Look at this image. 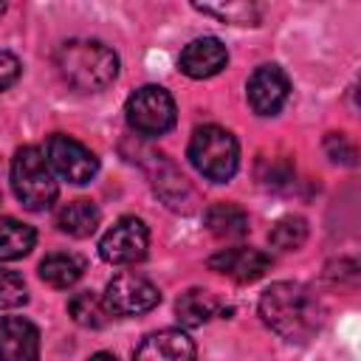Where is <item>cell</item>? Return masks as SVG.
Masks as SVG:
<instances>
[{
  "instance_id": "44dd1931",
  "label": "cell",
  "mask_w": 361,
  "mask_h": 361,
  "mask_svg": "<svg viewBox=\"0 0 361 361\" xmlns=\"http://www.w3.org/2000/svg\"><path fill=\"white\" fill-rule=\"evenodd\" d=\"M271 245L279 248V251H296L305 240H307V223L302 217H282L271 234H268Z\"/></svg>"
},
{
  "instance_id": "603a6c76",
  "label": "cell",
  "mask_w": 361,
  "mask_h": 361,
  "mask_svg": "<svg viewBox=\"0 0 361 361\" xmlns=\"http://www.w3.org/2000/svg\"><path fill=\"white\" fill-rule=\"evenodd\" d=\"M28 302L25 282L17 271L0 268V307H20Z\"/></svg>"
},
{
  "instance_id": "9a60e30c",
  "label": "cell",
  "mask_w": 361,
  "mask_h": 361,
  "mask_svg": "<svg viewBox=\"0 0 361 361\" xmlns=\"http://www.w3.org/2000/svg\"><path fill=\"white\" fill-rule=\"evenodd\" d=\"M99 220H102V214H99L96 203H90L85 197L71 200V203H65L56 212V228L62 234H71V237H79V240L82 237H90L96 231Z\"/></svg>"
},
{
  "instance_id": "e0dca14e",
  "label": "cell",
  "mask_w": 361,
  "mask_h": 361,
  "mask_svg": "<svg viewBox=\"0 0 361 361\" xmlns=\"http://www.w3.org/2000/svg\"><path fill=\"white\" fill-rule=\"evenodd\" d=\"M206 228L217 240H240L248 234V214L237 203H214L206 212Z\"/></svg>"
},
{
  "instance_id": "5bb4252c",
  "label": "cell",
  "mask_w": 361,
  "mask_h": 361,
  "mask_svg": "<svg viewBox=\"0 0 361 361\" xmlns=\"http://www.w3.org/2000/svg\"><path fill=\"white\" fill-rule=\"evenodd\" d=\"M152 158H155V166H158V175H152L155 192L164 197L166 206H172V209H178V212H189V209H192L189 203L195 200V192L189 189L186 178H183L164 155H152Z\"/></svg>"
},
{
  "instance_id": "4fadbf2b",
  "label": "cell",
  "mask_w": 361,
  "mask_h": 361,
  "mask_svg": "<svg viewBox=\"0 0 361 361\" xmlns=\"http://www.w3.org/2000/svg\"><path fill=\"white\" fill-rule=\"evenodd\" d=\"M133 361H195V341L183 330H158L138 344Z\"/></svg>"
},
{
  "instance_id": "30bf717a",
  "label": "cell",
  "mask_w": 361,
  "mask_h": 361,
  "mask_svg": "<svg viewBox=\"0 0 361 361\" xmlns=\"http://www.w3.org/2000/svg\"><path fill=\"white\" fill-rule=\"evenodd\" d=\"M209 268L234 279V282H257L259 276H265V271L271 268V257L259 248H223L209 259Z\"/></svg>"
},
{
  "instance_id": "ffe728a7",
  "label": "cell",
  "mask_w": 361,
  "mask_h": 361,
  "mask_svg": "<svg viewBox=\"0 0 361 361\" xmlns=\"http://www.w3.org/2000/svg\"><path fill=\"white\" fill-rule=\"evenodd\" d=\"M68 313L73 316L76 324H82V327H93V330H96V327H104L107 319H110L104 302H102L96 293H90V290H79V293H73V296L68 299Z\"/></svg>"
},
{
  "instance_id": "2e32d148",
  "label": "cell",
  "mask_w": 361,
  "mask_h": 361,
  "mask_svg": "<svg viewBox=\"0 0 361 361\" xmlns=\"http://www.w3.org/2000/svg\"><path fill=\"white\" fill-rule=\"evenodd\" d=\"M220 310V302L212 290H203V288H189L186 293H180V299L175 302V313H178V322L183 327H200L206 324L214 313Z\"/></svg>"
},
{
  "instance_id": "7c38bea8",
  "label": "cell",
  "mask_w": 361,
  "mask_h": 361,
  "mask_svg": "<svg viewBox=\"0 0 361 361\" xmlns=\"http://www.w3.org/2000/svg\"><path fill=\"white\" fill-rule=\"evenodd\" d=\"M226 62H228V51L217 37H197L180 51L178 68L192 79H209L220 73Z\"/></svg>"
},
{
  "instance_id": "277c9868",
  "label": "cell",
  "mask_w": 361,
  "mask_h": 361,
  "mask_svg": "<svg viewBox=\"0 0 361 361\" xmlns=\"http://www.w3.org/2000/svg\"><path fill=\"white\" fill-rule=\"evenodd\" d=\"M189 161L203 178L214 183H226L237 172V164H240L237 138L217 124H203L192 133Z\"/></svg>"
},
{
  "instance_id": "52a82bcc",
  "label": "cell",
  "mask_w": 361,
  "mask_h": 361,
  "mask_svg": "<svg viewBox=\"0 0 361 361\" xmlns=\"http://www.w3.org/2000/svg\"><path fill=\"white\" fill-rule=\"evenodd\" d=\"M147 248H149V228L141 217L116 220L99 243V254L110 265H135L147 257Z\"/></svg>"
},
{
  "instance_id": "6da1fadb",
  "label": "cell",
  "mask_w": 361,
  "mask_h": 361,
  "mask_svg": "<svg viewBox=\"0 0 361 361\" xmlns=\"http://www.w3.org/2000/svg\"><path fill=\"white\" fill-rule=\"evenodd\" d=\"M259 316L262 322L279 333L285 341H307L322 324V305L319 299L299 282H274L259 296Z\"/></svg>"
},
{
  "instance_id": "8992f818",
  "label": "cell",
  "mask_w": 361,
  "mask_h": 361,
  "mask_svg": "<svg viewBox=\"0 0 361 361\" xmlns=\"http://www.w3.org/2000/svg\"><path fill=\"white\" fill-rule=\"evenodd\" d=\"M102 302L110 316H141L158 307L161 290L141 274H118L107 282Z\"/></svg>"
},
{
  "instance_id": "5b68a950",
  "label": "cell",
  "mask_w": 361,
  "mask_h": 361,
  "mask_svg": "<svg viewBox=\"0 0 361 361\" xmlns=\"http://www.w3.org/2000/svg\"><path fill=\"white\" fill-rule=\"evenodd\" d=\"M124 113H127V124L138 135H147V138L164 135L166 130L175 127V118H178L175 99L161 85H144V87H138L127 99Z\"/></svg>"
},
{
  "instance_id": "d6986e66",
  "label": "cell",
  "mask_w": 361,
  "mask_h": 361,
  "mask_svg": "<svg viewBox=\"0 0 361 361\" xmlns=\"http://www.w3.org/2000/svg\"><path fill=\"white\" fill-rule=\"evenodd\" d=\"M37 243V231L14 217H0V262L25 257Z\"/></svg>"
},
{
  "instance_id": "3957f363",
  "label": "cell",
  "mask_w": 361,
  "mask_h": 361,
  "mask_svg": "<svg viewBox=\"0 0 361 361\" xmlns=\"http://www.w3.org/2000/svg\"><path fill=\"white\" fill-rule=\"evenodd\" d=\"M11 189L28 212H45L54 206L59 186H56V175L39 147H23L14 152Z\"/></svg>"
},
{
  "instance_id": "8fae6325",
  "label": "cell",
  "mask_w": 361,
  "mask_h": 361,
  "mask_svg": "<svg viewBox=\"0 0 361 361\" xmlns=\"http://www.w3.org/2000/svg\"><path fill=\"white\" fill-rule=\"evenodd\" d=\"M0 361H39V330L28 319H0Z\"/></svg>"
},
{
  "instance_id": "9c48e42d",
  "label": "cell",
  "mask_w": 361,
  "mask_h": 361,
  "mask_svg": "<svg viewBox=\"0 0 361 361\" xmlns=\"http://www.w3.org/2000/svg\"><path fill=\"white\" fill-rule=\"evenodd\" d=\"M290 82L282 68L259 65L248 79V104L257 116H276L288 102Z\"/></svg>"
},
{
  "instance_id": "ac0fdd59",
  "label": "cell",
  "mask_w": 361,
  "mask_h": 361,
  "mask_svg": "<svg viewBox=\"0 0 361 361\" xmlns=\"http://www.w3.org/2000/svg\"><path fill=\"white\" fill-rule=\"evenodd\" d=\"M85 274V259L76 254H48L39 262V276L42 282H48L51 288H71L79 282V276Z\"/></svg>"
},
{
  "instance_id": "cb8c5ba5",
  "label": "cell",
  "mask_w": 361,
  "mask_h": 361,
  "mask_svg": "<svg viewBox=\"0 0 361 361\" xmlns=\"http://www.w3.org/2000/svg\"><path fill=\"white\" fill-rule=\"evenodd\" d=\"M324 147H327V152H330V158L333 161H344V164H353V158H355V147L338 133H333V135H327V141H324Z\"/></svg>"
},
{
  "instance_id": "ba28073f",
  "label": "cell",
  "mask_w": 361,
  "mask_h": 361,
  "mask_svg": "<svg viewBox=\"0 0 361 361\" xmlns=\"http://www.w3.org/2000/svg\"><path fill=\"white\" fill-rule=\"evenodd\" d=\"M45 158L51 164V169L65 178L68 183H87L96 172H99V158L76 138L54 133L45 144Z\"/></svg>"
},
{
  "instance_id": "d4e9b609",
  "label": "cell",
  "mask_w": 361,
  "mask_h": 361,
  "mask_svg": "<svg viewBox=\"0 0 361 361\" xmlns=\"http://www.w3.org/2000/svg\"><path fill=\"white\" fill-rule=\"evenodd\" d=\"M20 71H23L20 59L14 54H8V51H0V90L11 87L20 79Z\"/></svg>"
},
{
  "instance_id": "484cf974",
  "label": "cell",
  "mask_w": 361,
  "mask_h": 361,
  "mask_svg": "<svg viewBox=\"0 0 361 361\" xmlns=\"http://www.w3.org/2000/svg\"><path fill=\"white\" fill-rule=\"evenodd\" d=\"M87 361H116V355H110V353H96V355H90Z\"/></svg>"
},
{
  "instance_id": "7402d4cb",
  "label": "cell",
  "mask_w": 361,
  "mask_h": 361,
  "mask_svg": "<svg viewBox=\"0 0 361 361\" xmlns=\"http://www.w3.org/2000/svg\"><path fill=\"white\" fill-rule=\"evenodd\" d=\"M197 11L203 14H212L223 23H234V25H254L259 20V8L254 3H226V6H203V3H195Z\"/></svg>"
},
{
  "instance_id": "7a4b0ae2",
  "label": "cell",
  "mask_w": 361,
  "mask_h": 361,
  "mask_svg": "<svg viewBox=\"0 0 361 361\" xmlns=\"http://www.w3.org/2000/svg\"><path fill=\"white\" fill-rule=\"evenodd\" d=\"M59 76L82 93H96L118 76V56L99 39H68L56 48Z\"/></svg>"
}]
</instances>
